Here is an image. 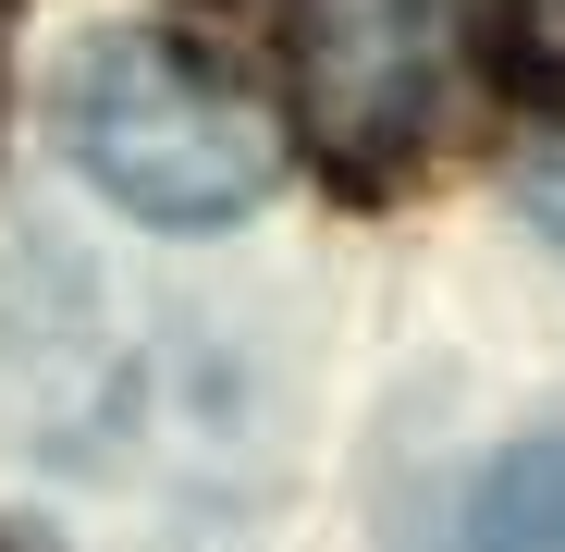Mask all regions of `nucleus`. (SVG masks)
<instances>
[{
    "instance_id": "39448f33",
    "label": "nucleus",
    "mask_w": 565,
    "mask_h": 552,
    "mask_svg": "<svg viewBox=\"0 0 565 552\" xmlns=\"http://www.w3.org/2000/svg\"><path fill=\"white\" fill-rule=\"evenodd\" d=\"M529 209H541V221H553V234H565V148H553V160H541V172H529Z\"/></svg>"
},
{
    "instance_id": "f257e3e1",
    "label": "nucleus",
    "mask_w": 565,
    "mask_h": 552,
    "mask_svg": "<svg viewBox=\"0 0 565 552\" xmlns=\"http://www.w3.org/2000/svg\"><path fill=\"white\" fill-rule=\"evenodd\" d=\"M50 123H62V160L160 234H222L282 184L270 99L234 62H210L198 37H160V25L74 37L62 86H50Z\"/></svg>"
},
{
    "instance_id": "f03ea898",
    "label": "nucleus",
    "mask_w": 565,
    "mask_h": 552,
    "mask_svg": "<svg viewBox=\"0 0 565 552\" xmlns=\"http://www.w3.org/2000/svg\"><path fill=\"white\" fill-rule=\"evenodd\" d=\"M455 74H467V13L455 0H308L296 13L308 148L356 197H382L394 172L430 160V136L455 123Z\"/></svg>"
},
{
    "instance_id": "7ed1b4c3",
    "label": "nucleus",
    "mask_w": 565,
    "mask_h": 552,
    "mask_svg": "<svg viewBox=\"0 0 565 552\" xmlns=\"http://www.w3.org/2000/svg\"><path fill=\"white\" fill-rule=\"evenodd\" d=\"M455 552H565V442H529L467 491Z\"/></svg>"
},
{
    "instance_id": "20e7f679",
    "label": "nucleus",
    "mask_w": 565,
    "mask_h": 552,
    "mask_svg": "<svg viewBox=\"0 0 565 552\" xmlns=\"http://www.w3.org/2000/svg\"><path fill=\"white\" fill-rule=\"evenodd\" d=\"M504 25H516V62L541 86H565V0H504Z\"/></svg>"
}]
</instances>
